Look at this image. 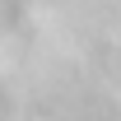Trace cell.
Masks as SVG:
<instances>
[]
</instances>
